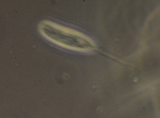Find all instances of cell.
I'll use <instances>...</instances> for the list:
<instances>
[{"label":"cell","instance_id":"obj_1","mask_svg":"<svg viewBox=\"0 0 160 118\" xmlns=\"http://www.w3.org/2000/svg\"><path fill=\"white\" fill-rule=\"evenodd\" d=\"M39 30L48 40L68 50L85 52L96 48L94 42L86 35L52 22H43Z\"/></svg>","mask_w":160,"mask_h":118}]
</instances>
